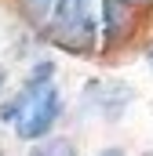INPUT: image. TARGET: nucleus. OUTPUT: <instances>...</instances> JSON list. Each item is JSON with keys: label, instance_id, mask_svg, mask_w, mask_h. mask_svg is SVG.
Instances as JSON below:
<instances>
[{"label": "nucleus", "instance_id": "nucleus-7", "mask_svg": "<svg viewBox=\"0 0 153 156\" xmlns=\"http://www.w3.org/2000/svg\"><path fill=\"white\" fill-rule=\"evenodd\" d=\"M146 62H150V69H153V44L146 47Z\"/></svg>", "mask_w": 153, "mask_h": 156}, {"label": "nucleus", "instance_id": "nucleus-4", "mask_svg": "<svg viewBox=\"0 0 153 156\" xmlns=\"http://www.w3.org/2000/svg\"><path fill=\"white\" fill-rule=\"evenodd\" d=\"M29 156H76V142L73 138H62V134H51L44 142H33Z\"/></svg>", "mask_w": 153, "mask_h": 156}, {"label": "nucleus", "instance_id": "nucleus-1", "mask_svg": "<svg viewBox=\"0 0 153 156\" xmlns=\"http://www.w3.org/2000/svg\"><path fill=\"white\" fill-rule=\"evenodd\" d=\"M11 7L33 37L73 58L117 55L142 26V18L117 0H11Z\"/></svg>", "mask_w": 153, "mask_h": 156}, {"label": "nucleus", "instance_id": "nucleus-2", "mask_svg": "<svg viewBox=\"0 0 153 156\" xmlns=\"http://www.w3.org/2000/svg\"><path fill=\"white\" fill-rule=\"evenodd\" d=\"M62 113H66V98H62V87L55 83V66L51 62H37L29 69L26 83L0 105V120L11 123L15 134L29 145L51 138Z\"/></svg>", "mask_w": 153, "mask_h": 156}, {"label": "nucleus", "instance_id": "nucleus-5", "mask_svg": "<svg viewBox=\"0 0 153 156\" xmlns=\"http://www.w3.org/2000/svg\"><path fill=\"white\" fill-rule=\"evenodd\" d=\"M117 4H124V7L135 11L139 18H142V15H153V0H117Z\"/></svg>", "mask_w": 153, "mask_h": 156}, {"label": "nucleus", "instance_id": "nucleus-8", "mask_svg": "<svg viewBox=\"0 0 153 156\" xmlns=\"http://www.w3.org/2000/svg\"><path fill=\"white\" fill-rule=\"evenodd\" d=\"M0 87H4V69H0Z\"/></svg>", "mask_w": 153, "mask_h": 156}, {"label": "nucleus", "instance_id": "nucleus-6", "mask_svg": "<svg viewBox=\"0 0 153 156\" xmlns=\"http://www.w3.org/2000/svg\"><path fill=\"white\" fill-rule=\"evenodd\" d=\"M95 156H128V153H124L120 145H106V149H99Z\"/></svg>", "mask_w": 153, "mask_h": 156}, {"label": "nucleus", "instance_id": "nucleus-9", "mask_svg": "<svg viewBox=\"0 0 153 156\" xmlns=\"http://www.w3.org/2000/svg\"><path fill=\"white\" fill-rule=\"evenodd\" d=\"M142 156H153V149H146V153H142Z\"/></svg>", "mask_w": 153, "mask_h": 156}, {"label": "nucleus", "instance_id": "nucleus-3", "mask_svg": "<svg viewBox=\"0 0 153 156\" xmlns=\"http://www.w3.org/2000/svg\"><path fill=\"white\" fill-rule=\"evenodd\" d=\"M131 87L128 83H120V80H91L88 87H84V105L88 109H95V113H102L106 120H120L124 116V109L131 105Z\"/></svg>", "mask_w": 153, "mask_h": 156}]
</instances>
